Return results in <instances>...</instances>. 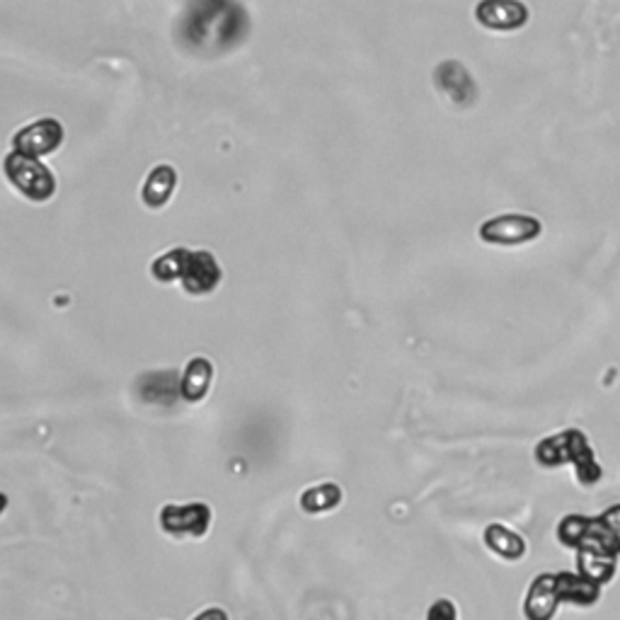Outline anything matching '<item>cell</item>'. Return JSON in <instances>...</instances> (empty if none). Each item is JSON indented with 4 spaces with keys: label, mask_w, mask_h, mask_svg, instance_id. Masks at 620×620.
<instances>
[{
    "label": "cell",
    "mask_w": 620,
    "mask_h": 620,
    "mask_svg": "<svg viewBox=\"0 0 620 620\" xmlns=\"http://www.w3.org/2000/svg\"><path fill=\"white\" fill-rule=\"evenodd\" d=\"M477 23L495 32H514L528 23V8L519 0H483L475 8Z\"/></svg>",
    "instance_id": "ba28073f"
},
{
    "label": "cell",
    "mask_w": 620,
    "mask_h": 620,
    "mask_svg": "<svg viewBox=\"0 0 620 620\" xmlns=\"http://www.w3.org/2000/svg\"><path fill=\"white\" fill-rule=\"evenodd\" d=\"M558 596V576L555 572H540L533 576V582L524 598V618L526 620H552L560 611Z\"/></svg>",
    "instance_id": "52a82bcc"
},
{
    "label": "cell",
    "mask_w": 620,
    "mask_h": 620,
    "mask_svg": "<svg viewBox=\"0 0 620 620\" xmlns=\"http://www.w3.org/2000/svg\"><path fill=\"white\" fill-rule=\"evenodd\" d=\"M178 184V175L175 170L170 166H158L154 172H150L146 184H144V204L150 206V209H160L166 206L168 199L172 197Z\"/></svg>",
    "instance_id": "5bb4252c"
},
{
    "label": "cell",
    "mask_w": 620,
    "mask_h": 620,
    "mask_svg": "<svg viewBox=\"0 0 620 620\" xmlns=\"http://www.w3.org/2000/svg\"><path fill=\"white\" fill-rule=\"evenodd\" d=\"M483 540H485V548L504 562H519L521 558H526V552H528L526 538L519 536L516 531H511L504 524H497V521L485 528Z\"/></svg>",
    "instance_id": "8fae6325"
},
{
    "label": "cell",
    "mask_w": 620,
    "mask_h": 620,
    "mask_svg": "<svg viewBox=\"0 0 620 620\" xmlns=\"http://www.w3.org/2000/svg\"><path fill=\"white\" fill-rule=\"evenodd\" d=\"M427 620H459V608L451 601V598H437L429 606Z\"/></svg>",
    "instance_id": "e0dca14e"
},
{
    "label": "cell",
    "mask_w": 620,
    "mask_h": 620,
    "mask_svg": "<svg viewBox=\"0 0 620 620\" xmlns=\"http://www.w3.org/2000/svg\"><path fill=\"white\" fill-rule=\"evenodd\" d=\"M63 141V126L57 119H39V122L25 126L13 138V150L29 158H41L53 154Z\"/></svg>",
    "instance_id": "8992f818"
},
{
    "label": "cell",
    "mask_w": 620,
    "mask_h": 620,
    "mask_svg": "<svg viewBox=\"0 0 620 620\" xmlns=\"http://www.w3.org/2000/svg\"><path fill=\"white\" fill-rule=\"evenodd\" d=\"M5 509H8V495L0 493V516H3Z\"/></svg>",
    "instance_id": "d6986e66"
},
{
    "label": "cell",
    "mask_w": 620,
    "mask_h": 620,
    "mask_svg": "<svg viewBox=\"0 0 620 620\" xmlns=\"http://www.w3.org/2000/svg\"><path fill=\"white\" fill-rule=\"evenodd\" d=\"M184 257H187V250H170V253L166 255H160L154 267H150V271H154V277L158 281H166V284H170V281H180L182 277V267H184Z\"/></svg>",
    "instance_id": "2e32d148"
},
{
    "label": "cell",
    "mask_w": 620,
    "mask_h": 620,
    "mask_svg": "<svg viewBox=\"0 0 620 620\" xmlns=\"http://www.w3.org/2000/svg\"><path fill=\"white\" fill-rule=\"evenodd\" d=\"M223 271L211 253H206V250L192 253V250H187L180 277V284L184 287V291L194 293V296H202V293H211L216 287H219Z\"/></svg>",
    "instance_id": "5b68a950"
},
{
    "label": "cell",
    "mask_w": 620,
    "mask_h": 620,
    "mask_svg": "<svg viewBox=\"0 0 620 620\" xmlns=\"http://www.w3.org/2000/svg\"><path fill=\"white\" fill-rule=\"evenodd\" d=\"M211 507L206 502L166 504L160 509V528L172 538H202L211 528Z\"/></svg>",
    "instance_id": "277c9868"
},
{
    "label": "cell",
    "mask_w": 620,
    "mask_h": 620,
    "mask_svg": "<svg viewBox=\"0 0 620 620\" xmlns=\"http://www.w3.org/2000/svg\"><path fill=\"white\" fill-rule=\"evenodd\" d=\"M576 572L584 574L586 580L596 582L598 586H606L608 582H613L618 572V558L594 548H580L576 550Z\"/></svg>",
    "instance_id": "4fadbf2b"
},
{
    "label": "cell",
    "mask_w": 620,
    "mask_h": 620,
    "mask_svg": "<svg viewBox=\"0 0 620 620\" xmlns=\"http://www.w3.org/2000/svg\"><path fill=\"white\" fill-rule=\"evenodd\" d=\"M434 83H437L439 93L449 97L453 105L471 107L477 100V85L473 75L459 61L439 63V69L434 71Z\"/></svg>",
    "instance_id": "9c48e42d"
},
{
    "label": "cell",
    "mask_w": 620,
    "mask_h": 620,
    "mask_svg": "<svg viewBox=\"0 0 620 620\" xmlns=\"http://www.w3.org/2000/svg\"><path fill=\"white\" fill-rule=\"evenodd\" d=\"M340 504H342V487L335 483L313 485L301 495V509L308 511V514H325V511H332Z\"/></svg>",
    "instance_id": "9a60e30c"
},
{
    "label": "cell",
    "mask_w": 620,
    "mask_h": 620,
    "mask_svg": "<svg viewBox=\"0 0 620 620\" xmlns=\"http://www.w3.org/2000/svg\"><path fill=\"white\" fill-rule=\"evenodd\" d=\"M214 380V364L204 356H194L192 362L184 366V374L180 378V396L187 402H199L206 398Z\"/></svg>",
    "instance_id": "7c38bea8"
},
{
    "label": "cell",
    "mask_w": 620,
    "mask_h": 620,
    "mask_svg": "<svg viewBox=\"0 0 620 620\" xmlns=\"http://www.w3.org/2000/svg\"><path fill=\"white\" fill-rule=\"evenodd\" d=\"M8 180L32 202H47L57 192V180L39 158H29L13 150L3 162Z\"/></svg>",
    "instance_id": "7a4b0ae2"
},
{
    "label": "cell",
    "mask_w": 620,
    "mask_h": 620,
    "mask_svg": "<svg viewBox=\"0 0 620 620\" xmlns=\"http://www.w3.org/2000/svg\"><path fill=\"white\" fill-rule=\"evenodd\" d=\"M194 620H228V613L223 611V608L214 606V608H206V611H202Z\"/></svg>",
    "instance_id": "ac0fdd59"
},
{
    "label": "cell",
    "mask_w": 620,
    "mask_h": 620,
    "mask_svg": "<svg viewBox=\"0 0 620 620\" xmlns=\"http://www.w3.org/2000/svg\"><path fill=\"white\" fill-rule=\"evenodd\" d=\"M543 233V223L528 214H504L481 226V238L489 245L516 247L536 241Z\"/></svg>",
    "instance_id": "3957f363"
},
{
    "label": "cell",
    "mask_w": 620,
    "mask_h": 620,
    "mask_svg": "<svg viewBox=\"0 0 620 620\" xmlns=\"http://www.w3.org/2000/svg\"><path fill=\"white\" fill-rule=\"evenodd\" d=\"M558 576V596L560 604H570L576 608H592L601 601V586L586 580L580 572H555Z\"/></svg>",
    "instance_id": "30bf717a"
},
{
    "label": "cell",
    "mask_w": 620,
    "mask_h": 620,
    "mask_svg": "<svg viewBox=\"0 0 620 620\" xmlns=\"http://www.w3.org/2000/svg\"><path fill=\"white\" fill-rule=\"evenodd\" d=\"M533 459L540 467L572 465L576 483L584 487H594L598 481H604V467L598 465L594 446L582 429L570 427L548 439H540L533 449Z\"/></svg>",
    "instance_id": "6da1fadb"
}]
</instances>
